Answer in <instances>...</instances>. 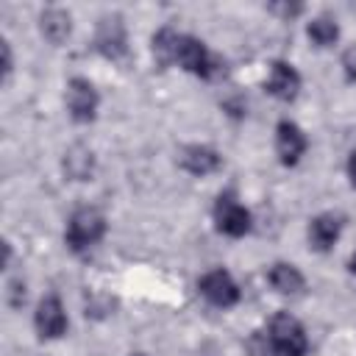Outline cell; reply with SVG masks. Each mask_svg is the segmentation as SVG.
Masks as SVG:
<instances>
[{"label":"cell","mask_w":356,"mask_h":356,"mask_svg":"<svg viewBox=\"0 0 356 356\" xmlns=\"http://www.w3.org/2000/svg\"><path fill=\"white\" fill-rule=\"evenodd\" d=\"M103 234H106V217L97 209L83 206V209L72 211L67 231H64V242L72 253H81V250L92 248L95 242H100Z\"/></svg>","instance_id":"1"},{"label":"cell","mask_w":356,"mask_h":356,"mask_svg":"<svg viewBox=\"0 0 356 356\" xmlns=\"http://www.w3.org/2000/svg\"><path fill=\"white\" fill-rule=\"evenodd\" d=\"M270 339H273L278 356H306V350H309L306 331L289 312H278L270 320Z\"/></svg>","instance_id":"2"},{"label":"cell","mask_w":356,"mask_h":356,"mask_svg":"<svg viewBox=\"0 0 356 356\" xmlns=\"http://www.w3.org/2000/svg\"><path fill=\"white\" fill-rule=\"evenodd\" d=\"M175 61H178L186 72H192V75H197V78H214V75L222 72L220 58L211 56L209 47H206L200 39H195V36H181Z\"/></svg>","instance_id":"3"},{"label":"cell","mask_w":356,"mask_h":356,"mask_svg":"<svg viewBox=\"0 0 356 356\" xmlns=\"http://www.w3.org/2000/svg\"><path fill=\"white\" fill-rule=\"evenodd\" d=\"M214 222H217V228H220L225 236L239 239V236H245V234L250 231V211H248L231 192H225V195H220L217 203H214Z\"/></svg>","instance_id":"4"},{"label":"cell","mask_w":356,"mask_h":356,"mask_svg":"<svg viewBox=\"0 0 356 356\" xmlns=\"http://www.w3.org/2000/svg\"><path fill=\"white\" fill-rule=\"evenodd\" d=\"M95 47L100 56H106L111 61H117L128 53V36H125V25H122L120 14L100 17L97 31H95Z\"/></svg>","instance_id":"5"},{"label":"cell","mask_w":356,"mask_h":356,"mask_svg":"<svg viewBox=\"0 0 356 356\" xmlns=\"http://www.w3.org/2000/svg\"><path fill=\"white\" fill-rule=\"evenodd\" d=\"M197 289L203 292V298L220 309H228L234 303H239V286L236 281L231 278L228 270L217 267V270H209L200 281H197Z\"/></svg>","instance_id":"6"},{"label":"cell","mask_w":356,"mask_h":356,"mask_svg":"<svg viewBox=\"0 0 356 356\" xmlns=\"http://www.w3.org/2000/svg\"><path fill=\"white\" fill-rule=\"evenodd\" d=\"M64 100H67V111H70V117H72L75 122H92V120H95L100 97H97L95 86H92L86 78H72V81L67 83Z\"/></svg>","instance_id":"7"},{"label":"cell","mask_w":356,"mask_h":356,"mask_svg":"<svg viewBox=\"0 0 356 356\" xmlns=\"http://www.w3.org/2000/svg\"><path fill=\"white\" fill-rule=\"evenodd\" d=\"M33 323H36L39 337H44V339H58V337H64L70 320H67V312H64L61 298H58V295H47V298H42L39 306H36Z\"/></svg>","instance_id":"8"},{"label":"cell","mask_w":356,"mask_h":356,"mask_svg":"<svg viewBox=\"0 0 356 356\" xmlns=\"http://www.w3.org/2000/svg\"><path fill=\"white\" fill-rule=\"evenodd\" d=\"M309 142H306V134L300 131V125H295L292 120H281L278 128H275V153H278V161L284 167H295L300 161V156L306 153Z\"/></svg>","instance_id":"9"},{"label":"cell","mask_w":356,"mask_h":356,"mask_svg":"<svg viewBox=\"0 0 356 356\" xmlns=\"http://www.w3.org/2000/svg\"><path fill=\"white\" fill-rule=\"evenodd\" d=\"M264 89L278 100H295L298 92H300V75H298V70L292 64L273 61L270 64V75L264 81Z\"/></svg>","instance_id":"10"},{"label":"cell","mask_w":356,"mask_h":356,"mask_svg":"<svg viewBox=\"0 0 356 356\" xmlns=\"http://www.w3.org/2000/svg\"><path fill=\"white\" fill-rule=\"evenodd\" d=\"M178 161L192 175H209V172L220 170V164H222L220 153L214 147H209V145H186L178 153Z\"/></svg>","instance_id":"11"},{"label":"cell","mask_w":356,"mask_h":356,"mask_svg":"<svg viewBox=\"0 0 356 356\" xmlns=\"http://www.w3.org/2000/svg\"><path fill=\"white\" fill-rule=\"evenodd\" d=\"M339 234H342V220L337 214H317L309 222V245L320 253L331 250L334 242L339 239Z\"/></svg>","instance_id":"12"},{"label":"cell","mask_w":356,"mask_h":356,"mask_svg":"<svg viewBox=\"0 0 356 356\" xmlns=\"http://www.w3.org/2000/svg\"><path fill=\"white\" fill-rule=\"evenodd\" d=\"M39 28L50 44H61L72 31V17L64 8H44L39 17Z\"/></svg>","instance_id":"13"},{"label":"cell","mask_w":356,"mask_h":356,"mask_svg":"<svg viewBox=\"0 0 356 356\" xmlns=\"http://www.w3.org/2000/svg\"><path fill=\"white\" fill-rule=\"evenodd\" d=\"M267 281H270V286L275 289V292H281V295H298L300 289H303V275H300V270L295 267V264H286V261H275L270 270H267Z\"/></svg>","instance_id":"14"},{"label":"cell","mask_w":356,"mask_h":356,"mask_svg":"<svg viewBox=\"0 0 356 356\" xmlns=\"http://www.w3.org/2000/svg\"><path fill=\"white\" fill-rule=\"evenodd\" d=\"M178 44H181V33L170 25L159 28L153 33V56H156V64L159 67H170L178 56Z\"/></svg>","instance_id":"15"},{"label":"cell","mask_w":356,"mask_h":356,"mask_svg":"<svg viewBox=\"0 0 356 356\" xmlns=\"http://www.w3.org/2000/svg\"><path fill=\"white\" fill-rule=\"evenodd\" d=\"M64 170H67V175L72 181H86L92 175V170H95V153L89 147H83V145L70 147L67 156H64Z\"/></svg>","instance_id":"16"},{"label":"cell","mask_w":356,"mask_h":356,"mask_svg":"<svg viewBox=\"0 0 356 356\" xmlns=\"http://www.w3.org/2000/svg\"><path fill=\"white\" fill-rule=\"evenodd\" d=\"M306 33H309V39H312L317 47H331V44L339 39V25H337L331 17H317V19L309 22Z\"/></svg>","instance_id":"17"},{"label":"cell","mask_w":356,"mask_h":356,"mask_svg":"<svg viewBox=\"0 0 356 356\" xmlns=\"http://www.w3.org/2000/svg\"><path fill=\"white\" fill-rule=\"evenodd\" d=\"M248 350H250V356H278V350H275L270 334H261V331H256V334L248 339Z\"/></svg>","instance_id":"18"},{"label":"cell","mask_w":356,"mask_h":356,"mask_svg":"<svg viewBox=\"0 0 356 356\" xmlns=\"http://www.w3.org/2000/svg\"><path fill=\"white\" fill-rule=\"evenodd\" d=\"M6 298H8V306L11 309H19L22 303H25V281H11L8 284V289H6Z\"/></svg>","instance_id":"19"},{"label":"cell","mask_w":356,"mask_h":356,"mask_svg":"<svg viewBox=\"0 0 356 356\" xmlns=\"http://www.w3.org/2000/svg\"><path fill=\"white\" fill-rule=\"evenodd\" d=\"M342 70H345V78L348 81H356V44H350L342 53Z\"/></svg>","instance_id":"20"},{"label":"cell","mask_w":356,"mask_h":356,"mask_svg":"<svg viewBox=\"0 0 356 356\" xmlns=\"http://www.w3.org/2000/svg\"><path fill=\"white\" fill-rule=\"evenodd\" d=\"M270 11H278V14H284V17H295V14H300V11H303V6H300V3H295V6L275 3V6H270Z\"/></svg>","instance_id":"21"},{"label":"cell","mask_w":356,"mask_h":356,"mask_svg":"<svg viewBox=\"0 0 356 356\" xmlns=\"http://www.w3.org/2000/svg\"><path fill=\"white\" fill-rule=\"evenodd\" d=\"M11 47H8V42H3V72L6 75H11Z\"/></svg>","instance_id":"22"},{"label":"cell","mask_w":356,"mask_h":356,"mask_svg":"<svg viewBox=\"0 0 356 356\" xmlns=\"http://www.w3.org/2000/svg\"><path fill=\"white\" fill-rule=\"evenodd\" d=\"M348 178H350V184L356 186V150H353L350 159H348Z\"/></svg>","instance_id":"23"},{"label":"cell","mask_w":356,"mask_h":356,"mask_svg":"<svg viewBox=\"0 0 356 356\" xmlns=\"http://www.w3.org/2000/svg\"><path fill=\"white\" fill-rule=\"evenodd\" d=\"M350 273H353V275H356V253H353V256H350Z\"/></svg>","instance_id":"24"},{"label":"cell","mask_w":356,"mask_h":356,"mask_svg":"<svg viewBox=\"0 0 356 356\" xmlns=\"http://www.w3.org/2000/svg\"><path fill=\"white\" fill-rule=\"evenodd\" d=\"M136 356H142V353H136Z\"/></svg>","instance_id":"25"}]
</instances>
